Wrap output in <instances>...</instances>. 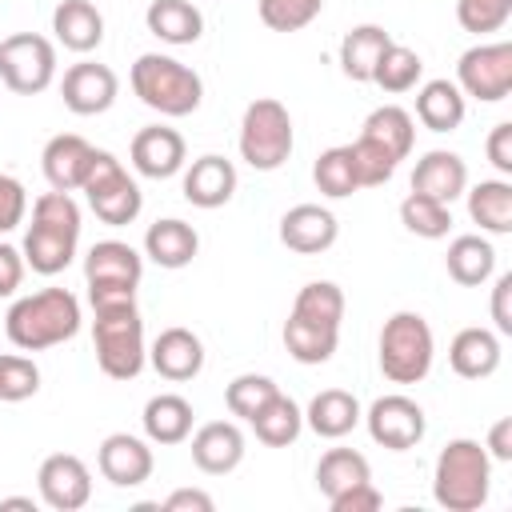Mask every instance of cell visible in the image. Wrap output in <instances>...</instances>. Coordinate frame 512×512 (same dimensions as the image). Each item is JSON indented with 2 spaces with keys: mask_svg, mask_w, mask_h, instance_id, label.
<instances>
[{
  "mask_svg": "<svg viewBox=\"0 0 512 512\" xmlns=\"http://www.w3.org/2000/svg\"><path fill=\"white\" fill-rule=\"evenodd\" d=\"M140 276H144V256L124 240H96L84 256L88 304L116 300V296H136Z\"/></svg>",
  "mask_w": 512,
  "mask_h": 512,
  "instance_id": "obj_10",
  "label": "cell"
},
{
  "mask_svg": "<svg viewBox=\"0 0 512 512\" xmlns=\"http://www.w3.org/2000/svg\"><path fill=\"white\" fill-rule=\"evenodd\" d=\"M456 20L464 32H500L512 20V0H456Z\"/></svg>",
  "mask_w": 512,
  "mask_h": 512,
  "instance_id": "obj_45",
  "label": "cell"
},
{
  "mask_svg": "<svg viewBox=\"0 0 512 512\" xmlns=\"http://www.w3.org/2000/svg\"><path fill=\"white\" fill-rule=\"evenodd\" d=\"M412 192L432 196L440 204H452L456 196L468 192V164L448 148H432L412 168Z\"/></svg>",
  "mask_w": 512,
  "mask_h": 512,
  "instance_id": "obj_20",
  "label": "cell"
},
{
  "mask_svg": "<svg viewBox=\"0 0 512 512\" xmlns=\"http://www.w3.org/2000/svg\"><path fill=\"white\" fill-rule=\"evenodd\" d=\"M24 212H28V192L16 176L0 172V236L20 228L24 224Z\"/></svg>",
  "mask_w": 512,
  "mask_h": 512,
  "instance_id": "obj_46",
  "label": "cell"
},
{
  "mask_svg": "<svg viewBox=\"0 0 512 512\" xmlns=\"http://www.w3.org/2000/svg\"><path fill=\"white\" fill-rule=\"evenodd\" d=\"M140 424L152 444H184L192 436V404L176 392H160L144 404Z\"/></svg>",
  "mask_w": 512,
  "mask_h": 512,
  "instance_id": "obj_28",
  "label": "cell"
},
{
  "mask_svg": "<svg viewBox=\"0 0 512 512\" xmlns=\"http://www.w3.org/2000/svg\"><path fill=\"white\" fill-rule=\"evenodd\" d=\"M132 92L140 96V104H148L152 112L168 116V120H180V116H192L204 100V80L196 68L180 64L176 56H164V52H144L136 56L132 64Z\"/></svg>",
  "mask_w": 512,
  "mask_h": 512,
  "instance_id": "obj_5",
  "label": "cell"
},
{
  "mask_svg": "<svg viewBox=\"0 0 512 512\" xmlns=\"http://www.w3.org/2000/svg\"><path fill=\"white\" fill-rule=\"evenodd\" d=\"M148 364L172 384L192 380L204 368V344L192 328H164L148 348Z\"/></svg>",
  "mask_w": 512,
  "mask_h": 512,
  "instance_id": "obj_21",
  "label": "cell"
},
{
  "mask_svg": "<svg viewBox=\"0 0 512 512\" xmlns=\"http://www.w3.org/2000/svg\"><path fill=\"white\" fill-rule=\"evenodd\" d=\"M292 116L276 96H260L240 120V160L256 172H276L292 156Z\"/></svg>",
  "mask_w": 512,
  "mask_h": 512,
  "instance_id": "obj_7",
  "label": "cell"
},
{
  "mask_svg": "<svg viewBox=\"0 0 512 512\" xmlns=\"http://www.w3.org/2000/svg\"><path fill=\"white\" fill-rule=\"evenodd\" d=\"M420 76H424V60L412 52V48H404V44H388L384 52H380V60H376V68H372V84L376 88H384V92H412L416 84H420Z\"/></svg>",
  "mask_w": 512,
  "mask_h": 512,
  "instance_id": "obj_37",
  "label": "cell"
},
{
  "mask_svg": "<svg viewBox=\"0 0 512 512\" xmlns=\"http://www.w3.org/2000/svg\"><path fill=\"white\" fill-rule=\"evenodd\" d=\"M292 316L312 320V324L340 328V320H344V292H340V284H332V280H312V284H304V288L296 292V300H292Z\"/></svg>",
  "mask_w": 512,
  "mask_h": 512,
  "instance_id": "obj_38",
  "label": "cell"
},
{
  "mask_svg": "<svg viewBox=\"0 0 512 512\" xmlns=\"http://www.w3.org/2000/svg\"><path fill=\"white\" fill-rule=\"evenodd\" d=\"M484 152H488V160H492V168H496V172L512 176V124H508V120H500V124L488 132Z\"/></svg>",
  "mask_w": 512,
  "mask_h": 512,
  "instance_id": "obj_48",
  "label": "cell"
},
{
  "mask_svg": "<svg viewBox=\"0 0 512 512\" xmlns=\"http://www.w3.org/2000/svg\"><path fill=\"white\" fill-rule=\"evenodd\" d=\"M0 508H24V512H32V508H36V500H32V496H4V500H0Z\"/></svg>",
  "mask_w": 512,
  "mask_h": 512,
  "instance_id": "obj_53",
  "label": "cell"
},
{
  "mask_svg": "<svg viewBox=\"0 0 512 512\" xmlns=\"http://www.w3.org/2000/svg\"><path fill=\"white\" fill-rule=\"evenodd\" d=\"M248 424H252V432H256L260 444H268V448H288V444L300 436V428H304V412H300V404H296L292 396L276 392Z\"/></svg>",
  "mask_w": 512,
  "mask_h": 512,
  "instance_id": "obj_35",
  "label": "cell"
},
{
  "mask_svg": "<svg viewBox=\"0 0 512 512\" xmlns=\"http://www.w3.org/2000/svg\"><path fill=\"white\" fill-rule=\"evenodd\" d=\"M80 244V204L72 192H44L32 200V224L24 232V264L40 276H56L72 264Z\"/></svg>",
  "mask_w": 512,
  "mask_h": 512,
  "instance_id": "obj_1",
  "label": "cell"
},
{
  "mask_svg": "<svg viewBox=\"0 0 512 512\" xmlns=\"http://www.w3.org/2000/svg\"><path fill=\"white\" fill-rule=\"evenodd\" d=\"M92 348L96 364L112 380H136L148 348H144V320L136 308V296H116V300H96L92 304Z\"/></svg>",
  "mask_w": 512,
  "mask_h": 512,
  "instance_id": "obj_3",
  "label": "cell"
},
{
  "mask_svg": "<svg viewBox=\"0 0 512 512\" xmlns=\"http://www.w3.org/2000/svg\"><path fill=\"white\" fill-rule=\"evenodd\" d=\"M400 224H404L412 236L440 240V236H448V228H452V204H440V200H432V196L408 192V196L400 200Z\"/></svg>",
  "mask_w": 512,
  "mask_h": 512,
  "instance_id": "obj_39",
  "label": "cell"
},
{
  "mask_svg": "<svg viewBox=\"0 0 512 512\" xmlns=\"http://www.w3.org/2000/svg\"><path fill=\"white\" fill-rule=\"evenodd\" d=\"M456 88L464 96H476L480 104H496L512 92V44H472L456 60Z\"/></svg>",
  "mask_w": 512,
  "mask_h": 512,
  "instance_id": "obj_11",
  "label": "cell"
},
{
  "mask_svg": "<svg viewBox=\"0 0 512 512\" xmlns=\"http://www.w3.org/2000/svg\"><path fill=\"white\" fill-rule=\"evenodd\" d=\"M348 156H352V168H356V184L360 188H380V184H388L392 176H396V156L392 152H384L380 144H372L368 136H356L352 144H348Z\"/></svg>",
  "mask_w": 512,
  "mask_h": 512,
  "instance_id": "obj_42",
  "label": "cell"
},
{
  "mask_svg": "<svg viewBox=\"0 0 512 512\" xmlns=\"http://www.w3.org/2000/svg\"><path fill=\"white\" fill-rule=\"evenodd\" d=\"M80 192L88 196V208H92L104 224H112V228L132 224V220L140 216V208H144L140 184H136V180L128 176V168H124L112 152H104V148H96Z\"/></svg>",
  "mask_w": 512,
  "mask_h": 512,
  "instance_id": "obj_8",
  "label": "cell"
},
{
  "mask_svg": "<svg viewBox=\"0 0 512 512\" xmlns=\"http://www.w3.org/2000/svg\"><path fill=\"white\" fill-rule=\"evenodd\" d=\"M360 400L352 396V392H344V388H324V392H316L312 396V404H308V412H304V424L316 432V436H324V440H340V436H348L356 424H360Z\"/></svg>",
  "mask_w": 512,
  "mask_h": 512,
  "instance_id": "obj_27",
  "label": "cell"
},
{
  "mask_svg": "<svg viewBox=\"0 0 512 512\" xmlns=\"http://www.w3.org/2000/svg\"><path fill=\"white\" fill-rule=\"evenodd\" d=\"M256 12L272 32H300L324 12V0H256Z\"/></svg>",
  "mask_w": 512,
  "mask_h": 512,
  "instance_id": "obj_43",
  "label": "cell"
},
{
  "mask_svg": "<svg viewBox=\"0 0 512 512\" xmlns=\"http://www.w3.org/2000/svg\"><path fill=\"white\" fill-rule=\"evenodd\" d=\"M52 32L68 52H92L104 40V16L92 0H60L52 12Z\"/></svg>",
  "mask_w": 512,
  "mask_h": 512,
  "instance_id": "obj_25",
  "label": "cell"
},
{
  "mask_svg": "<svg viewBox=\"0 0 512 512\" xmlns=\"http://www.w3.org/2000/svg\"><path fill=\"white\" fill-rule=\"evenodd\" d=\"M384 504V496L376 492V484L368 480V484H352V488H344L340 496H332L328 500V508L332 512H376Z\"/></svg>",
  "mask_w": 512,
  "mask_h": 512,
  "instance_id": "obj_47",
  "label": "cell"
},
{
  "mask_svg": "<svg viewBox=\"0 0 512 512\" xmlns=\"http://www.w3.org/2000/svg\"><path fill=\"white\" fill-rule=\"evenodd\" d=\"M24 268V252L0 240V296H16V288L24 284Z\"/></svg>",
  "mask_w": 512,
  "mask_h": 512,
  "instance_id": "obj_49",
  "label": "cell"
},
{
  "mask_svg": "<svg viewBox=\"0 0 512 512\" xmlns=\"http://www.w3.org/2000/svg\"><path fill=\"white\" fill-rule=\"evenodd\" d=\"M92 156H96V148H92L84 136L60 132V136H52V140L44 144V152H40L44 180H48L56 192H76V188L84 184V176H88Z\"/></svg>",
  "mask_w": 512,
  "mask_h": 512,
  "instance_id": "obj_19",
  "label": "cell"
},
{
  "mask_svg": "<svg viewBox=\"0 0 512 512\" xmlns=\"http://www.w3.org/2000/svg\"><path fill=\"white\" fill-rule=\"evenodd\" d=\"M336 344H340V328L312 324V320H300V316L288 312V320H284V348H288L292 360H300V364H328Z\"/></svg>",
  "mask_w": 512,
  "mask_h": 512,
  "instance_id": "obj_34",
  "label": "cell"
},
{
  "mask_svg": "<svg viewBox=\"0 0 512 512\" xmlns=\"http://www.w3.org/2000/svg\"><path fill=\"white\" fill-rule=\"evenodd\" d=\"M336 236H340V224L320 204H296L280 216V244L288 252L316 256V252H328L336 244Z\"/></svg>",
  "mask_w": 512,
  "mask_h": 512,
  "instance_id": "obj_17",
  "label": "cell"
},
{
  "mask_svg": "<svg viewBox=\"0 0 512 512\" xmlns=\"http://www.w3.org/2000/svg\"><path fill=\"white\" fill-rule=\"evenodd\" d=\"M36 488H40V500L56 512H76L92 500V472L80 456L72 452H52L44 456L40 472H36Z\"/></svg>",
  "mask_w": 512,
  "mask_h": 512,
  "instance_id": "obj_13",
  "label": "cell"
},
{
  "mask_svg": "<svg viewBox=\"0 0 512 512\" xmlns=\"http://www.w3.org/2000/svg\"><path fill=\"white\" fill-rule=\"evenodd\" d=\"M96 468L116 488H136L152 476V448L132 432H112L96 448Z\"/></svg>",
  "mask_w": 512,
  "mask_h": 512,
  "instance_id": "obj_16",
  "label": "cell"
},
{
  "mask_svg": "<svg viewBox=\"0 0 512 512\" xmlns=\"http://www.w3.org/2000/svg\"><path fill=\"white\" fill-rule=\"evenodd\" d=\"M116 92H120V80L108 64H96V60H80L64 72L60 80V96H64V108L76 112V116H100L116 104Z\"/></svg>",
  "mask_w": 512,
  "mask_h": 512,
  "instance_id": "obj_14",
  "label": "cell"
},
{
  "mask_svg": "<svg viewBox=\"0 0 512 512\" xmlns=\"http://www.w3.org/2000/svg\"><path fill=\"white\" fill-rule=\"evenodd\" d=\"M56 80V48L40 32H12L0 40V84L16 96H40Z\"/></svg>",
  "mask_w": 512,
  "mask_h": 512,
  "instance_id": "obj_9",
  "label": "cell"
},
{
  "mask_svg": "<svg viewBox=\"0 0 512 512\" xmlns=\"http://www.w3.org/2000/svg\"><path fill=\"white\" fill-rule=\"evenodd\" d=\"M144 24L156 40H164L172 48L196 44L204 36V16L192 0H152L144 12Z\"/></svg>",
  "mask_w": 512,
  "mask_h": 512,
  "instance_id": "obj_26",
  "label": "cell"
},
{
  "mask_svg": "<svg viewBox=\"0 0 512 512\" xmlns=\"http://www.w3.org/2000/svg\"><path fill=\"white\" fill-rule=\"evenodd\" d=\"M436 340L420 312H392L380 328V372L392 384H420L432 372Z\"/></svg>",
  "mask_w": 512,
  "mask_h": 512,
  "instance_id": "obj_6",
  "label": "cell"
},
{
  "mask_svg": "<svg viewBox=\"0 0 512 512\" xmlns=\"http://www.w3.org/2000/svg\"><path fill=\"white\" fill-rule=\"evenodd\" d=\"M36 392H40V368L20 352L0 356V400L20 404V400H28Z\"/></svg>",
  "mask_w": 512,
  "mask_h": 512,
  "instance_id": "obj_44",
  "label": "cell"
},
{
  "mask_svg": "<svg viewBox=\"0 0 512 512\" xmlns=\"http://www.w3.org/2000/svg\"><path fill=\"white\" fill-rule=\"evenodd\" d=\"M464 196H468L472 224H480L492 236H508L512 232V184L508 180H480Z\"/></svg>",
  "mask_w": 512,
  "mask_h": 512,
  "instance_id": "obj_33",
  "label": "cell"
},
{
  "mask_svg": "<svg viewBox=\"0 0 512 512\" xmlns=\"http://www.w3.org/2000/svg\"><path fill=\"white\" fill-rule=\"evenodd\" d=\"M508 292H512V272L496 276V288H492V320H496V332H500V336H512V312H508Z\"/></svg>",
  "mask_w": 512,
  "mask_h": 512,
  "instance_id": "obj_50",
  "label": "cell"
},
{
  "mask_svg": "<svg viewBox=\"0 0 512 512\" xmlns=\"http://www.w3.org/2000/svg\"><path fill=\"white\" fill-rule=\"evenodd\" d=\"M484 452L500 464L512 460V416H500L492 428H488V440H484Z\"/></svg>",
  "mask_w": 512,
  "mask_h": 512,
  "instance_id": "obj_51",
  "label": "cell"
},
{
  "mask_svg": "<svg viewBox=\"0 0 512 512\" xmlns=\"http://www.w3.org/2000/svg\"><path fill=\"white\" fill-rule=\"evenodd\" d=\"M464 92L456 88V80H428L416 92V120L428 132H456L464 124Z\"/></svg>",
  "mask_w": 512,
  "mask_h": 512,
  "instance_id": "obj_30",
  "label": "cell"
},
{
  "mask_svg": "<svg viewBox=\"0 0 512 512\" xmlns=\"http://www.w3.org/2000/svg\"><path fill=\"white\" fill-rule=\"evenodd\" d=\"M492 488V456L480 440H448L432 468V496L448 512H476Z\"/></svg>",
  "mask_w": 512,
  "mask_h": 512,
  "instance_id": "obj_4",
  "label": "cell"
},
{
  "mask_svg": "<svg viewBox=\"0 0 512 512\" xmlns=\"http://www.w3.org/2000/svg\"><path fill=\"white\" fill-rule=\"evenodd\" d=\"M280 392V384L272 380V376H260V372H244V376H236L228 388H224V404H228V412L232 416H240V420H252L272 396Z\"/></svg>",
  "mask_w": 512,
  "mask_h": 512,
  "instance_id": "obj_41",
  "label": "cell"
},
{
  "mask_svg": "<svg viewBox=\"0 0 512 512\" xmlns=\"http://www.w3.org/2000/svg\"><path fill=\"white\" fill-rule=\"evenodd\" d=\"M244 460V432L232 420H208L192 432V464L208 476H228Z\"/></svg>",
  "mask_w": 512,
  "mask_h": 512,
  "instance_id": "obj_18",
  "label": "cell"
},
{
  "mask_svg": "<svg viewBox=\"0 0 512 512\" xmlns=\"http://www.w3.org/2000/svg\"><path fill=\"white\" fill-rule=\"evenodd\" d=\"M312 180L324 196L332 200H344L352 196L360 184H356V168H352V156H348V144H336V148H324L312 164Z\"/></svg>",
  "mask_w": 512,
  "mask_h": 512,
  "instance_id": "obj_40",
  "label": "cell"
},
{
  "mask_svg": "<svg viewBox=\"0 0 512 512\" xmlns=\"http://www.w3.org/2000/svg\"><path fill=\"white\" fill-rule=\"evenodd\" d=\"M444 268L460 288H480L496 272V248L484 236H456L448 244Z\"/></svg>",
  "mask_w": 512,
  "mask_h": 512,
  "instance_id": "obj_31",
  "label": "cell"
},
{
  "mask_svg": "<svg viewBox=\"0 0 512 512\" xmlns=\"http://www.w3.org/2000/svg\"><path fill=\"white\" fill-rule=\"evenodd\" d=\"M184 200L196 208H224L236 192V164L208 152L184 168Z\"/></svg>",
  "mask_w": 512,
  "mask_h": 512,
  "instance_id": "obj_22",
  "label": "cell"
},
{
  "mask_svg": "<svg viewBox=\"0 0 512 512\" xmlns=\"http://www.w3.org/2000/svg\"><path fill=\"white\" fill-rule=\"evenodd\" d=\"M196 252H200V236H196V228L192 224H184V220H176V216H168V220H156V224H148V232H144V256L152 260V264H160V268H188L192 260H196Z\"/></svg>",
  "mask_w": 512,
  "mask_h": 512,
  "instance_id": "obj_24",
  "label": "cell"
},
{
  "mask_svg": "<svg viewBox=\"0 0 512 512\" xmlns=\"http://www.w3.org/2000/svg\"><path fill=\"white\" fill-rule=\"evenodd\" d=\"M368 480H372V464L356 448H328L316 464V488L324 492V500L340 496L352 484H368Z\"/></svg>",
  "mask_w": 512,
  "mask_h": 512,
  "instance_id": "obj_36",
  "label": "cell"
},
{
  "mask_svg": "<svg viewBox=\"0 0 512 512\" xmlns=\"http://www.w3.org/2000/svg\"><path fill=\"white\" fill-rule=\"evenodd\" d=\"M392 44V36L380 24H356L344 32L340 40V72L356 84H372V68L380 60V52Z\"/></svg>",
  "mask_w": 512,
  "mask_h": 512,
  "instance_id": "obj_29",
  "label": "cell"
},
{
  "mask_svg": "<svg viewBox=\"0 0 512 512\" xmlns=\"http://www.w3.org/2000/svg\"><path fill=\"white\" fill-rule=\"evenodd\" d=\"M212 496L200 492V488H176L168 500H164V512H212Z\"/></svg>",
  "mask_w": 512,
  "mask_h": 512,
  "instance_id": "obj_52",
  "label": "cell"
},
{
  "mask_svg": "<svg viewBox=\"0 0 512 512\" xmlns=\"http://www.w3.org/2000/svg\"><path fill=\"white\" fill-rule=\"evenodd\" d=\"M500 356H504L500 332H492V328H460V332L452 336V344H448V364H452V372L464 376V380H484V376H492V372L500 368Z\"/></svg>",
  "mask_w": 512,
  "mask_h": 512,
  "instance_id": "obj_23",
  "label": "cell"
},
{
  "mask_svg": "<svg viewBox=\"0 0 512 512\" xmlns=\"http://www.w3.org/2000/svg\"><path fill=\"white\" fill-rule=\"evenodd\" d=\"M360 136H368L372 144H380L384 152H392L396 160H404L412 152V144H416V120L400 104H380V108L368 112Z\"/></svg>",
  "mask_w": 512,
  "mask_h": 512,
  "instance_id": "obj_32",
  "label": "cell"
},
{
  "mask_svg": "<svg viewBox=\"0 0 512 512\" xmlns=\"http://www.w3.org/2000/svg\"><path fill=\"white\" fill-rule=\"evenodd\" d=\"M80 320V300L68 288H40L8 308L4 332L20 352H44L72 340L80 332Z\"/></svg>",
  "mask_w": 512,
  "mask_h": 512,
  "instance_id": "obj_2",
  "label": "cell"
},
{
  "mask_svg": "<svg viewBox=\"0 0 512 512\" xmlns=\"http://www.w3.org/2000/svg\"><path fill=\"white\" fill-rule=\"evenodd\" d=\"M128 156H132V168H136L140 176H148V180H168V176H176V172L184 168L188 148H184V136H180L176 128H168V124H148V128H140V132L132 136Z\"/></svg>",
  "mask_w": 512,
  "mask_h": 512,
  "instance_id": "obj_15",
  "label": "cell"
},
{
  "mask_svg": "<svg viewBox=\"0 0 512 512\" xmlns=\"http://www.w3.org/2000/svg\"><path fill=\"white\" fill-rule=\"evenodd\" d=\"M368 424V436L380 444V448H392V452H408L424 440V408L404 396V392H392V396H380L372 400V408L360 416Z\"/></svg>",
  "mask_w": 512,
  "mask_h": 512,
  "instance_id": "obj_12",
  "label": "cell"
}]
</instances>
